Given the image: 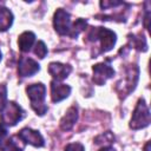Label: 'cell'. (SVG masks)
Here are the masks:
<instances>
[{
	"label": "cell",
	"instance_id": "4",
	"mask_svg": "<svg viewBox=\"0 0 151 151\" xmlns=\"http://www.w3.org/2000/svg\"><path fill=\"white\" fill-rule=\"evenodd\" d=\"M24 118V110L15 101H7L4 110L0 112L1 125L14 126Z\"/></svg>",
	"mask_w": 151,
	"mask_h": 151
},
{
	"label": "cell",
	"instance_id": "10",
	"mask_svg": "<svg viewBox=\"0 0 151 151\" xmlns=\"http://www.w3.org/2000/svg\"><path fill=\"white\" fill-rule=\"evenodd\" d=\"M71 93V87L66 84H61L59 81H51V98L53 103H59L67 98Z\"/></svg>",
	"mask_w": 151,
	"mask_h": 151
},
{
	"label": "cell",
	"instance_id": "1",
	"mask_svg": "<svg viewBox=\"0 0 151 151\" xmlns=\"http://www.w3.org/2000/svg\"><path fill=\"white\" fill-rule=\"evenodd\" d=\"M27 97L31 101V107L33 111L39 114L44 116L47 112V105L45 103L46 97V86L42 83H35L32 85H28L26 87Z\"/></svg>",
	"mask_w": 151,
	"mask_h": 151
},
{
	"label": "cell",
	"instance_id": "13",
	"mask_svg": "<svg viewBox=\"0 0 151 151\" xmlns=\"http://www.w3.org/2000/svg\"><path fill=\"white\" fill-rule=\"evenodd\" d=\"M34 42H35V34L33 32L26 31L19 35L18 46H19V50L21 52H28L32 48Z\"/></svg>",
	"mask_w": 151,
	"mask_h": 151
},
{
	"label": "cell",
	"instance_id": "9",
	"mask_svg": "<svg viewBox=\"0 0 151 151\" xmlns=\"http://www.w3.org/2000/svg\"><path fill=\"white\" fill-rule=\"evenodd\" d=\"M40 70L39 64L28 57H21L18 63V73L20 77H31Z\"/></svg>",
	"mask_w": 151,
	"mask_h": 151
},
{
	"label": "cell",
	"instance_id": "6",
	"mask_svg": "<svg viewBox=\"0 0 151 151\" xmlns=\"http://www.w3.org/2000/svg\"><path fill=\"white\" fill-rule=\"evenodd\" d=\"M137 80H138V67L136 65H132L126 71V76H124V78L122 79V84H117V90L122 87V90L118 91L119 94L127 96L136 87Z\"/></svg>",
	"mask_w": 151,
	"mask_h": 151
},
{
	"label": "cell",
	"instance_id": "21",
	"mask_svg": "<svg viewBox=\"0 0 151 151\" xmlns=\"http://www.w3.org/2000/svg\"><path fill=\"white\" fill-rule=\"evenodd\" d=\"M65 151H85L83 144L80 143H71L68 145H66Z\"/></svg>",
	"mask_w": 151,
	"mask_h": 151
},
{
	"label": "cell",
	"instance_id": "5",
	"mask_svg": "<svg viewBox=\"0 0 151 151\" xmlns=\"http://www.w3.org/2000/svg\"><path fill=\"white\" fill-rule=\"evenodd\" d=\"M53 26L57 33L60 35H68L71 31V15L63 8H58L53 17Z\"/></svg>",
	"mask_w": 151,
	"mask_h": 151
},
{
	"label": "cell",
	"instance_id": "3",
	"mask_svg": "<svg viewBox=\"0 0 151 151\" xmlns=\"http://www.w3.org/2000/svg\"><path fill=\"white\" fill-rule=\"evenodd\" d=\"M150 110L147 105L145 104L144 99H139L137 101V105L133 110L131 120H130V127L133 130H139L149 126L150 124Z\"/></svg>",
	"mask_w": 151,
	"mask_h": 151
},
{
	"label": "cell",
	"instance_id": "17",
	"mask_svg": "<svg viewBox=\"0 0 151 151\" xmlns=\"http://www.w3.org/2000/svg\"><path fill=\"white\" fill-rule=\"evenodd\" d=\"M130 40H131L132 46L136 50L143 51V52H145L147 50V44H146V40H145V38L143 35H132L130 38Z\"/></svg>",
	"mask_w": 151,
	"mask_h": 151
},
{
	"label": "cell",
	"instance_id": "24",
	"mask_svg": "<svg viewBox=\"0 0 151 151\" xmlns=\"http://www.w3.org/2000/svg\"><path fill=\"white\" fill-rule=\"evenodd\" d=\"M1 57H2V54H1V51H0V60H1Z\"/></svg>",
	"mask_w": 151,
	"mask_h": 151
},
{
	"label": "cell",
	"instance_id": "20",
	"mask_svg": "<svg viewBox=\"0 0 151 151\" xmlns=\"http://www.w3.org/2000/svg\"><path fill=\"white\" fill-rule=\"evenodd\" d=\"M6 151H24V144H19V140H17V136L12 137Z\"/></svg>",
	"mask_w": 151,
	"mask_h": 151
},
{
	"label": "cell",
	"instance_id": "14",
	"mask_svg": "<svg viewBox=\"0 0 151 151\" xmlns=\"http://www.w3.org/2000/svg\"><path fill=\"white\" fill-rule=\"evenodd\" d=\"M13 24V13L6 8H0V32L7 31Z\"/></svg>",
	"mask_w": 151,
	"mask_h": 151
},
{
	"label": "cell",
	"instance_id": "8",
	"mask_svg": "<svg viewBox=\"0 0 151 151\" xmlns=\"http://www.w3.org/2000/svg\"><path fill=\"white\" fill-rule=\"evenodd\" d=\"M18 137L24 143H27V144H29L32 146H35V147H41L45 144V140H44V137L41 136V133L39 131L32 130L29 127H24L18 133Z\"/></svg>",
	"mask_w": 151,
	"mask_h": 151
},
{
	"label": "cell",
	"instance_id": "19",
	"mask_svg": "<svg viewBox=\"0 0 151 151\" xmlns=\"http://www.w3.org/2000/svg\"><path fill=\"white\" fill-rule=\"evenodd\" d=\"M7 104V86L5 84H0V112Z\"/></svg>",
	"mask_w": 151,
	"mask_h": 151
},
{
	"label": "cell",
	"instance_id": "2",
	"mask_svg": "<svg viewBox=\"0 0 151 151\" xmlns=\"http://www.w3.org/2000/svg\"><path fill=\"white\" fill-rule=\"evenodd\" d=\"M88 41H99L100 45V53L109 52L113 48L117 41V35L113 31L105 28V27H93L87 34Z\"/></svg>",
	"mask_w": 151,
	"mask_h": 151
},
{
	"label": "cell",
	"instance_id": "7",
	"mask_svg": "<svg viewBox=\"0 0 151 151\" xmlns=\"http://www.w3.org/2000/svg\"><path fill=\"white\" fill-rule=\"evenodd\" d=\"M93 81L97 85H104L107 79L112 78L114 76V70L105 63L96 64L93 67Z\"/></svg>",
	"mask_w": 151,
	"mask_h": 151
},
{
	"label": "cell",
	"instance_id": "22",
	"mask_svg": "<svg viewBox=\"0 0 151 151\" xmlns=\"http://www.w3.org/2000/svg\"><path fill=\"white\" fill-rule=\"evenodd\" d=\"M99 151H114L111 146H104V147H101Z\"/></svg>",
	"mask_w": 151,
	"mask_h": 151
},
{
	"label": "cell",
	"instance_id": "18",
	"mask_svg": "<svg viewBox=\"0 0 151 151\" xmlns=\"http://www.w3.org/2000/svg\"><path fill=\"white\" fill-rule=\"evenodd\" d=\"M34 54L38 55V58H40V59H44V58L46 57V54H47V47H46V45H45L44 41L39 40V41L35 44Z\"/></svg>",
	"mask_w": 151,
	"mask_h": 151
},
{
	"label": "cell",
	"instance_id": "12",
	"mask_svg": "<svg viewBox=\"0 0 151 151\" xmlns=\"http://www.w3.org/2000/svg\"><path fill=\"white\" fill-rule=\"evenodd\" d=\"M77 120H78V109L76 106H71L60 120V129L64 131H68L74 126Z\"/></svg>",
	"mask_w": 151,
	"mask_h": 151
},
{
	"label": "cell",
	"instance_id": "16",
	"mask_svg": "<svg viewBox=\"0 0 151 151\" xmlns=\"http://www.w3.org/2000/svg\"><path fill=\"white\" fill-rule=\"evenodd\" d=\"M11 139L12 137H9L6 126L0 125V151H6L11 143Z\"/></svg>",
	"mask_w": 151,
	"mask_h": 151
},
{
	"label": "cell",
	"instance_id": "23",
	"mask_svg": "<svg viewBox=\"0 0 151 151\" xmlns=\"http://www.w3.org/2000/svg\"><path fill=\"white\" fill-rule=\"evenodd\" d=\"M144 151H150V142H147L144 146Z\"/></svg>",
	"mask_w": 151,
	"mask_h": 151
},
{
	"label": "cell",
	"instance_id": "11",
	"mask_svg": "<svg viewBox=\"0 0 151 151\" xmlns=\"http://www.w3.org/2000/svg\"><path fill=\"white\" fill-rule=\"evenodd\" d=\"M72 67L70 65L66 64H61V63H51L48 65V73L52 76V78L55 81H60L64 80L68 77V74L71 73Z\"/></svg>",
	"mask_w": 151,
	"mask_h": 151
},
{
	"label": "cell",
	"instance_id": "15",
	"mask_svg": "<svg viewBox=\"0 0 151 151\" xmlns=\"http://www.w3.org/2000/svg\"><path fill=\"white\" fill-rule=\"evenodd\" d=\"M86 26H87V21L86 20H84V19H77L73 24H72V26H71V31H70V34H68V37H71V38H77L78 37V34L80 33V32H83L85 28H86Z\"/></svg>",
	"mask_w": 151,
	"mask_h": 151
}]
</instances>
